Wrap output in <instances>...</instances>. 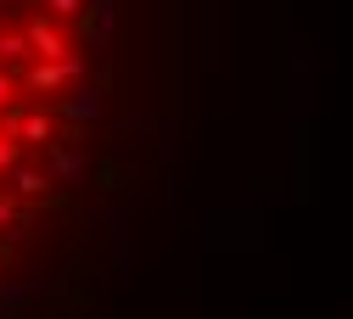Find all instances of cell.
Listing matches in <instances>:
<instances>
[{
	"mask_svg": "<svg viewBox=\"0 0 353 319\" xmlns=\"http://www.w3.org/2000/svg\"><path fill=\"white\" fill-rule=\"evenodd\" d=\"M107 0H0V275L90 174Z\"/></svg>",
	"mask_w": 353,
	"mask_h": 319,
	"instance_id": "1",
	"label": "cell"
}]
</instances>
